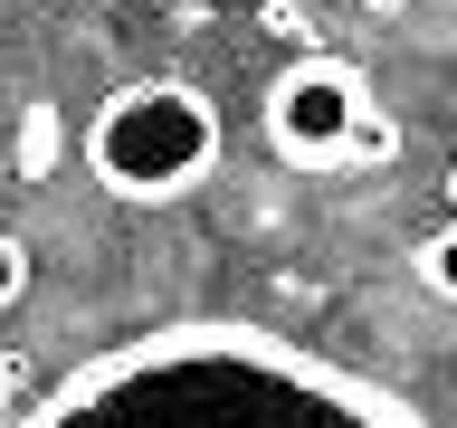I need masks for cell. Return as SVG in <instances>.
<instances>
[{"label":"cell","mask_w":457,"mask_h":428,"mask_svg":"<svg viewBox=\"0 0 457 428\" xmlns=\"http://www.w3.org/2000/svg\"><path fill=\"white\" fill-rule=\"evenodd\" d=\"M20 295H29V238H20V228H0V314L20 305Z\"/></svg>","instance_id":"6"},{"label":"cell","mask_w":457,"mask_h":428,"mask_svg":"<svg viewBox=\"0 0 457 428\" xmlns=\"http://www.w3.org/2000/svg\"><path fill=\"white\" fill-rule=\"evenodd\" d=\"M267 29H277V38H305V48H314V29H305V10H295V0H267Z\"/></svg>","instance_id":"8"},{"label":"cell","mask_w":457,"mask_h":428,"mask_svg":"<svg viewBox=\"0 0 457 428\" xmlns=\"http://www.w3.org/2000/svg\"><path fill=\"white\" fill-rule=\"evenodd\" d=\"M220 152H228V124L191 77H134L86 114V171H96V191L134 200V210L191 200L220 171Z\"/></svg>","instance_id":"2"},{"label":"cell","mask_w":457,"mask_h":428,"mask_svg":"<svg viewBox=\"0 0 457 428\" xmlns=\"http://www.w3.org/2000/svg\"><path fill=\"white\" fill-rule=\"evenodd\" d=\"M420 285L438 295V305H457V219H438L420 238Z\"/></svg>","instance_id":"5"},{"label":"cell","mask_w":457,"mask_h":428,"mask_svg":"<svg viewBox=\"0 0 457 428\" xmlns=\"http://www.w3.org/2000/svg\"><path fill=\"white\" fill-rule=\"evenodd\" d=\"M48 152H57V114H29V134H20V162H29V171H48Z\"/></svg>","instance_id":"7"},{"label":"cell","mask_w":457,"mask_h":428,"mask_svg":"<svg viewBox=\"0 0 457 428\" xmlns=\"http://www.w3.org/2000/svg\"><path fill=\"white\" fill-rule=\"evenodd\" d=\"M400 162V124H391V105H371L362 124H353V152H343V171H391Z\"/></svg>","instance_id":"4"},{"label":"cell","mask_w":457,"mask_h":428,"mask_svg":"<svg viewBox=\"0 0 457 428\" xmlns=\"http://www.w3.org/2000/svg\"><path fill=\"white\" fill-rule=\"evenodd\" d=\"M29 428H428L381 381L295 352L248 324H181L143 333L77 381H57Z\"/></svg>","instance_id":"1"},{"label":"cell","mask_w":457,"mask_h":428,"mask_svg":"<svg viewBox=\"0 0 457 428\" xmlns=\"http://www.w3.org/2000/svg\"><path fill=\"white\" fill-rule=\"evenodd\" d=\"M448 219H457V162H448Z\"/></svg>","instance_id":"10"},{"label":"cell","mask_w":457,"mask_h":428,"mask_svg":"<svg viewBox=\"0 0 457 428\" xmlns=\"http://www.w3.org/2000/svg\"><path fill=\"white\" fill-rule=\"evenodd\" d=\"M362 114H371V86L334 48H295L277 67V86H267V143H277L286 162H305V171H343Z\"/></svg>","instance_id":"3"},{"label":"cell","mask_w":457,"mask_h":428,"mask_svg":"<svg viewBox=\"0 0 457 428\" xmlns=\"http://www.w3.org/2000/svg\"><path fill=\"white\" fill-rule=\"evenodd\" d=\"M362 20H410V0H362Z\"/></svg>","instance_id":"9"}]
</instances>
